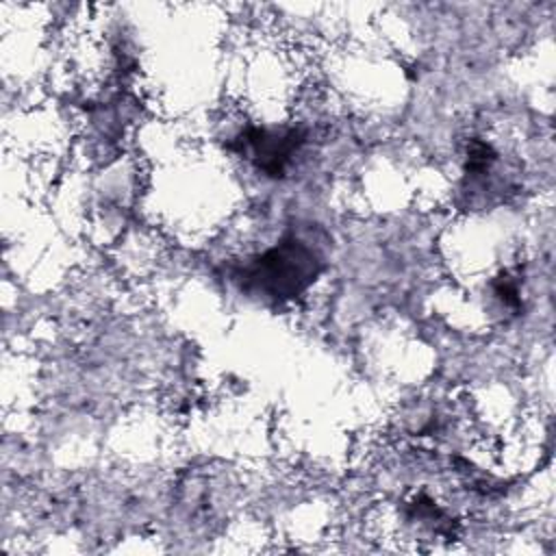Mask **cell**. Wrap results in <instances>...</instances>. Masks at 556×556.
<instances>
[{
    "mask_svg": "<svg viewBox=\"0 0 556 556\" xmlns=\"http://www.w3.org/2000/svg\"><path fill=\"white\" fill-rule=\"evenodd\" d=\"M239 152L256 163V167L269 176H282L293 154L304 143V135L295 128L269 130L250 128L239 139Z\"/></svg>",
    "mask_w": 556,
    "mask_h": 556,
    "instance_id": "cell-2",
    "label": "cell"
},
{
    "mask_svg": "<svg viewBox=\"0 0 556 556\" xmlns=\"http://www.w3.org/2000/svg\"><path fill=\"white\" fill-rule=\"evenodd\" d=\"M319 269V254L304 241L287 237L243 269V285L274 300H289L302 293L317 278Z\"/></svg>",
    "mask_w": 556,
    "mask_h": 556,
    "instance_id": "cell-1",
    "label": "cell"
}]
</instances>
